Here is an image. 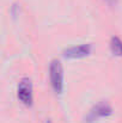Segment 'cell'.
Wrapping results in <instances>:
<instances>
[{
  "label": "cell",
  "mask_w": 122,
  "mask_h": 123,
  "mask_svg": "<svg viewBox=\"0 0 122 123\" xmlns=\"http://www.w3.org/2000/svg\"><path fill=\"white\" fill-rule=\"evenodd\" d=\"M110 50L115 56L122 57V40L117 36L111 37L110 40Z\"/></svg>",
  "instance_id": "cell-5"
},
{
  "label": "cell",
  "mask_w": 122,
  "mask_h": 123,
  "mask_svg": "<svg viewBox=\"0 0 122 123\" xmlns=\"http://www.w3.org/2000/svg\"><path fill=\"white\" fill-rule=\"evenodd\" d=\"M92 50V45L91 44H81V45H77V47H71L66 50H64V57L65 59H83L86 57L91 54Z\"/></svg>",
  "instance_id": "cell-4"
},
{
  "label": "cell",
  "mask_w": 122,
  "mask_h": 123,
  "mask_svg": "<svg viewBox=\"0 0 122 123\" xmlns=\"http://www.w3.org/2000/svg\"><path fill=\"white\" fill-rule=\"evenodd\" d=\"M17 97L22 104L25 106H31L34 102V93H32V85L29 78H23L17 87Z\"/></svg>",
  "instance_id": "cell-3"
},
{
  "label": "cell",
  "mask_w": 122,
  "mask_h": 123,
  "mask_svg": "<svg viewBox=\"0 0 122 123\" xmlns=\"http://www.w3.org/2000/svg\"><path fill=\"white\" fill-rule=\"evenodd\" d=\"M111 114H113V108L110 106V104L104 102V100H102V102L97 103L96 105H93L90 109V111L85 116V122L95 123L96 121H98L101 118L109 117Z\"/></svg>",
  "instance_id": "cell-2"
},
{
  "label": "cell",
  "mask_w": 122,
  "mask_h": 123,
  "mask_svg": "<svg viewBox=\"0 0 122 123\" xmlns=\"http://www.w3.org/2000/svg\"><path fill=\"white\" fill-rule=\"evenodd\" d=\"M45 123H53V122H51L50 120H47V121H45Z\"/></svg>",
  "instance_id": "cell-7"
},
{
  "label": "cell",
  "mask_w": 122,
  "mask_h": 123,
  "mask_svg": "<svg viewBox=\"0 0 122 123\" xmlns=\"http://www.w3.org/2000/svg\"><path fill=\"white\" fill-rule=\"evenodd\" d=\"M105 2H108L109 5H115L116 4V0H105Z\"/></svg>",
  "instance_id": "cell-6"
},
{
  "label": "cell",
  "mask_w": 122,
  "mask_h": 123,
  "mask_svg": "<svg viewBox=\"0 0 122 123\" xmlns=\"http://www.w3.org/2000/svg\"><path fill=\"white\" fill-rule=\"evenodd\" d=\"M49 80L53 91L61 94L64 91V69L59 60H53L49 66Z\"/></svg>",
  "instance_id": "cell-1"
}]
</instances>
